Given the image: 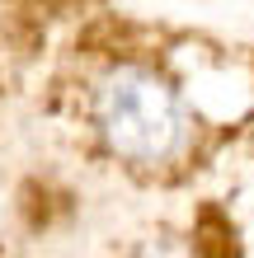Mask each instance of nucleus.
Listing matches in <instances>:
<instances>
[{
	"label": "nucleus",
	"mask_w": 254,
	"mask_h": 258,
	"mask_svg": "<svg viewBox=\"0 0 254 258\" xmlns=\"http://www.w3.org/2000/svg\"><path fill=\"white\" fill-rule=\"evenodd\" d=\"M94 108L109 150L132 164H160L184 141V108L174 85L146 66H118L99 85Z\"/></svg>",
	"instance_id": "f257e3e1"
}]
</instances>
